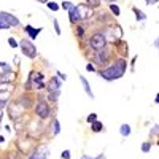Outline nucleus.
I'll return each mask as SVG.
<instances>
[{"label": "nucleus", "mask_w": 159, "mask_h": 159, "mask_svg": "<svg viewBox=\"0 0 159 159\" xmlns=\"http://www.w3.org/2000/svg\"><path fill=\"white\" fill-rule=\"evenodd\" d=\"M126 72V61L124 59H118L115 61L110 67H107L105 70L100 72V76L105 78V80H108V81H111V80H118V78H121Z\"/></svg>", "instance_id": "obj_1"}, {"label": "nucleus", "mask_w": 159, "mask_h": 159, "mask_svg": "<svg viewBox=\"0 0 159 159\" xmlns=\"http://www.w3.org/2000/svg\"><path fill=\"white\" fill-rule=\"evenodd\" d=\"M89 45H91V48H92V49H96V51H102V49L107 48V40L103 38V35H102V34H94V35L91 37V40H89Z\"/></svg>", "instance_id": "obj_2"}, {"label": "nucleus", "mask_w": 159, "mask_h": 159, "mask_svg": "<svg viewBox=\"0 0 159 159\" xmlns=\"http://www.w3.org/2000/svg\"><path fill=\"white\" fill-rule=\"evenodd\" d=\"M11 25H19V19L10 13H0V29H8Z\"/></svg>", "instance_id": "obj_3"}, {"label": "nucleus", "mask_w": 159, "mask_h": 159, "mask_svg": "<svg viewBox=\"0 0 159 159\" xmlns=\"http://www.w3.org/2000/svg\"><path fill=\"white\" fill-rule=\"evenodd\" d=\"M35 113H37V116L38 118H42V119H46L49 115H51V108H49V105L40 97V100H38V103H37V107H35Z\"/></svg>", "instance_id": "obj_4"}, {"label": "nucleus", "mask_w": 159, "mask_h": 159, "mask_svg": "<svg viewBox=\"0 0 159 159\" xmlns=\"http://www.w3.org/2000/svg\"><path fill=\"white\" fill-rule=\"evenodd\" d=\"M19 46H21L22 52H24V54L27 56V57L34 59V57L37 56V49H35V46L32 45V42H30V40H27V38L21 40V42H19Z\"/></svg>", "instance_id": "obj_5"}, {"label": "nucleus", "mask_w": 159, "mask_h": 159, "mask_svg": "<svg viewBox=\"0 0 159 159\" xmlns=\"http://www.w3.org/2000/svg\"><path fill=\"white\" fill-rule=\"evenodd\" d=\"M16 147H18V151L19 153H30L32 151V139L30 137H25V139H19L18 143H16Z\"/></svg>", "instance_id": "obj_6"}, {"label": "nucleus", "mask_w": 159, "mask_h": 159, "mask_svg": "<svg viewBox=\"0 0 159 159\" xmlns=\"http://www.w3.org/2000/svg\"><path fill=\"white\" fill-rule=\"evenodd\" d=\"M76 10H78L81 19H89L92 16V8H89L88 5H80V7H76Z\"/></svg>", "instance_id": "obj_7"}, {"label": "nucleus", "mask_w": 159, "mask_h": 159, "mask_svg": "<svg viewBox=\"0 0 159 159\" xmlns=\"http://www.w3.org/2000/svg\"><path fill=\"white\" fill-rule=\"evenodd\" d=\"M61 86H62L61 80L54 76V78H51V80H49V83L46 84V89H48L49 92H56V91H61Z\"/></svg>", "instance_id": "obj_8"}, {"label": "nucleus", "mask_w": 159, "mask_h": 159, "mask_svg": "<svg viewBox=\"0 0 159 159\" xmlns=\"http://www.w3.org/2000/svg\"><path fill=\"white\" fill-rule=\"evenodd\" d=\"M19 108H22L19 102H18V103H11V105H10V108H8V115H10V118H11V119H18V118L21 116V113H18V110H19ZM19 111H21V110H19Z\"/></svg>", "instance_id": "obj_9"}, {"label": "nucleus", "mask_w": 159, "mask_h": 159, "mask_svg": "<svg viewBox=\"0 0 159 159\" xmlns=\"http://www.w3.org/2000/svg\"><path fill=\"white\" fill-rule=\"evenodd\" d=\"M96 62L97 64H103L105 61H107V57H108V51L107 49H102V51H96Z\"/></svg>", "instance_id": "obj_10"}, {"label": "nucleus", "mask_w": 159, "mask_h": 159, "mask_svg": "<svg viewBox=\"0 0 159 159\" xmlns=\"http://www.w3.org/2000/svg\"><path fill=\"white\" fill-rule=\"evenodd\" d=\"M25 32H27V35H29L32 40H35L37 35L42 32V29H40V27H32V25H25Z\"/></svg>", "instance_id": "obj_11"}, {"label": "nucleus", "mask_w": 159, "mask_h": 159, "mask_svg": "<svg viewBox=\"0 0 159 159\" xmlns=\"http://www.w3.org/2000/svg\"><path fill=\"white\" fill-rule=\"evenodd\" d=\"M80 81H81V84H83V88H84V91H86V94L89 96V99H94V96H92V91H91V88H89L88 80H86L83 75H80Z\"/></svg>", "instance_id": "obj_12"}, {"label": "nucleus", "mask_w": 159, "mask_h": 159, "mask_svg": "<svg viewBox=\"0 0 159 159\" xmlns=\"http://www.w3.org/2000/svg\"><path fill=\"white\" fill-rule=\"evenodd\" d=\"M69 19H70V22H78L80 19V13H78V10H76V7H73V10H70L69 11Z\"/></svg>", "instance_id": "obj_13"}, {"label": "nucleus", "mask_w": 159, "mask_h": 159, "mask_svg": "<svg viewBox=\"0 0 159 159\" xmlns=\"http://www.w3.org/2000/svg\"><path fill=\"white\" fill-rule=\"evenodd\" d=\"M118 49H119V52L123 54V57H126L127 56V43L126 42H121V40H118Z\"/></svg>", "instance_id": "obj_14"}, {"label": "nucleus", "mask_w": 159, "mask_h": 159, "mask_svg": "<svg viewBox=\"0 0 159 159\" xmlns=\"http://www.w3.org/2000/svg\"><path fill=\"white\" fill-rule=\"evenodd\" d=\"M119 132H121L123 137H129V135H130V126H129V124H121V127H119Z\"/></svg>", "instance_id": "obj_15"}, {"label": "nucleus", "mask_w": 159, "mask_h": 159, "mask_svg": "<svg viewBox=\"0 0 159 159\" xmlns=\"http://www.w3.org/2000/svg\"><path fill=\"white\" fill-rule=\"evenodd\" d=\"M132 11H134L135 13V16H137V21H145V19H147V15H145V13L143 11H140L139 8H132Z\"/></svg>", "instance_id": "obj_16"}, {"label": "nucleus", "mask_w": 159, "mask_h": 159, "mask_svg": "<svg viewBox=\"0 0 159 159\" xmlns=\"http://www.w3.org/2000/svg\"><path fill=\"white\" fill-rule=\"evenodd\" d=\"M52 134L54 135L61 134V123L57 121V119H54V123H52Z\"/></svg>", "instance_id": "obj_17"}, {"label": "nucleus", "mask_w": 159, "mask_h": 159, "mask_svg": "<svg viewBox=\"0 0 159 159\" xmlns=\"http://www.w3.org/2000/svg\"><path fill=\"white\" fill-rule=\"evenodd\" d=\"M102 127H103V126H102V123H100V121H94V123L91 124V129L94 130V132H100V130H102Z\"/></svg>", "instance_id": "obj_18"}, {"label": "nucleus", "mask_w": 159, "mask_h": 159, "mask_svg": "<svg viewBox=\"0 0 159 159\" xmlns=\"http://www.w3.org/2000/svg\"><path fill=\"white\" fill-rule=\"evenodd\" d=\"M7 156H8L10 159H19V157H21V153H19L18 150H16V151H8Z\"/></svg>", "instance_id": "obj_19"}, {"label": "nucleus", "mask_w": 159, "mask_h": 159, "mask_svg": "<svg viewBox=\"0 0 159 159\" xmlns=\"http://www.w3.org/2000/svg\"><path fill=\"white\" fill-rule=\"evenodd\" d=\"M88 7H89V8H97V7H100V0H88Z\"/></svg>", "instance_id": "obj_20"}, {"label": "nucleus", "mask_w": 159, "mask_h": 159, "mask_svg": "<svg viewBox=\"0 0 159 159\" xmlns=\"http://www.w3.org/2000/svg\"><path fill=\"white\" fill-rule=\"evenodd\" d=\"M110 10H111V13H113L115 16H119V13H121L119 7H118V5H115V3H111V5H110Z\"/></svg>", "instance_id": "obj_21"}, {"label": "nucleus", "mask_w": 159, "mask_h": 159, "mask_svg": "<svg viewBox=\"0 0 159 159\" xmlns=\"http://www.w3.org/2000/svg\"><path fill=\"white\" fill-rule=\"evenodd\" d=\"M59 94H61V91L51 92V94H49V100H51V102H56V100H57V97H59Z\"/></svg>", "instance_id": "obj_22"}, {"label": "nucleus", "mask_w": 159, "mask_h": 159, "mask_svg": "<svg viewBox=\"0 0 159 159\" xmlns=\"http://www.w3.org/2000/svg\"><path fill=\"white\" fill-rule=\"evenodd\" d=\"M48 8H49L51 11H57L61 7H59L57 3H54V2H48Z\"/></svg>", "instance_id": "obj_23"}, {"label": "nucleus", "mask_w": 159, "mask_h": 159, "mask_svg": "<svg viewBox=\"0 0 159 159\" xmlns=\"http://www.w3.org/2000/svg\"><path fill=\"white\" fill-rule=\"evenodd\" d=\"M86 121H88L89 124H92L94 121H97V115H96V113H91V115L88 116V119H86Z\"/></svg>", "instance_id": "obj_24"}, {"label": "nucleus", "mask_w": 159, "mask_h": 159, "mask_svg": "<svg viewBox=\"0 0 159 159\" xmlns=\"http://www.w3.org/2000/svg\"><path fill=\"white\" fill-rule=\"evenodd\" d=\"M150 150H151V143H148V142H145V143L142 145V151H143V153H148Z\"/></svg>", "instance_id": "obj_25"}, {"label": "nucleus", "mask_w": 159, "mask_h": 159, "mask_svg": "<svg viewBox=\"0 0 159 159\" xmlns=\"http://www.w3.org/2000/svg\"><path fill=\"white\" fill-rule=\"evenodd\" d=\"M64 10H67V11H70V10H73V3H70V2H64L62 5H61Z\"/></svg>", "instance_id": "obj_26"}, {"label": "nucleus", "mask_w": 159, "mask_h": 159, "mask_svg": "<svg viewBox=\"0 0 159 159\" xmlns=\"http://www.w3.org/2000/svg\"><path fill=\"white\" fill-rule=\"evenodd\" d=\"M8 43H10L11 48H16V46H18V42H16L15 38H10V40H8Z\"/></svg>", "instance_id": "obj_27"}, {"label": "nucleus", "mask_w": 159, "mask_h": 159, "mask_svg": "<svg viewBox=\"0 0 159 159\" xmlns=\"http://www.w3.org/2000/svg\"><path fill=\"white\" fill-rule=\"evenodd\" d=\"M70 151L69 150H65V151H62V159H70Z\"/></svg>", "instance_id": "obj_28"}, {"label": "nucleus", "mask_w": 159, "mask_h": 159, "mask_svg": "<svg viewBox=\"0 0 159 159\" xmlns=\"http://www.w3.org/2000/svg\"><path fill=\"white\" fill-rule=\"evenodd\" d=\"M103 157H105L103 154H99L97 157H91V156H84V154L81 156V159H103Z\"/></svg>", "instance_id": "obj_29"}, {"label": "nucleus", "mask_w": 159, "mask_h": 159, "mask_svg": "<svg viewBox=\"0 0 159 159\" xmlns=\"http://www.w3.org/2000/svg\"><path fill=\"white\" fill-rule=\"evenodd\" d=\"M52 24H54V29H56V34H57V35H61V27H59V24H57V21L54 19V21H52Z\"/></svg>", "instance_id": "obj_30"}, {"label": "nucleus", "mask_w": 159, "mask_h": 159, "mask_svg": "<svg viewBox=\"0 0 159 159\" xmlns=\"http://www.w3.org/2000/svg\"><path fill=\"white\" fill-rule=\"evenodd\" d=\"M157 132H159V126L156 124V126L151 129V135H157Z\"/></svg>", "instance_id": "obj_31"}, {"label": "nucleus", "mask_w": 159, "mask_h": 159, "mask_svg": "<svg viewBox=\"0 0 159 159\" xmlns=\"http://www.w3.org/2000/svg\"><path fill=\"white\" fill-rule=\"evenodd\" d=\"M86 69H88L89 72H96V70H94V65H92V64H88V65H86Z\"/></svg>", "instance_id": "obj_32"}, {"label": "nucleus", "mask_w": 159, "mask_h": 159, "mask_svg": "<svg viewBox=\"0 0 159 159\" xmlns=\"http://www.w3.org/2000/svg\"><path fill=\"white\" fill-rule=\"evenodd\" d=\"M78 35H80V37L84 35V29H83V27H78Z\"/></svg>", "instance_id": "obj_33"}, {"label": "nucleus", "mask_w": 159, "mask_h": 159, "mask_svg": "<svg viewBox=\"0 0 159 159\" xmlns=\"http://www.w3.org/2000/svg\"><path fill=\"white\" fill-rule=\"evenodd\" d=\"M145 2L150 3V5H153V3H156V2H157V0H145Z\"/></svg>", "instance_id": "obj_34"}, {"label": "nucleus", "mask_w": 159, "mask_h": 159, "mask_svg": "<svg viewBox=\"0 0 159 159\" xmlns=\"http://www.w3.org/2000/svg\"><path fill=\"white\" fill-rule=\"evenodd\" d=\"M57 76H59L61 80H65V75H64V73H59V72H57Z\"/></svg>", "instance_id": "obj_35"}, {"label": "nucleus", "mask_w": 159, "mask_h": 159, "mask_svg": "<svg viewBox=\"0 0 159 159\" xmlns=\"http://www.w3.org/2000/svg\"><path fill=\"white\" fill-rule=\"evenodd\" d=\"M2 115H3V111H2V108H0V121H2Z\"/></svg>", "instance_id": "obj_36"}, {"label": "nucleus", "mask_w": 159, "mask_h": 159, "mask_svg": "<svg viewBox=\"0 0 159 159\" xmlns=\"http://www.w3.org/2000/svg\"><path fill=\"white\" fill-rule=\"evenodd\" d=\"M3 140H5V139H3L2 135H0V143H3Z\"/></svg>", "instance_id": "obj_37"}, {"label": "nucleus", "mask_w": 159, "mask_h": 159, "mask_svg": "<svg viewBox=\"0 0 159 159\" xmlns=\"http://www.w3.org/2000/svg\"><path fill=\"white\" fill-rule=\"evenodd\" d=\"M38 2H42V3H45V2H48V0H38Z\"/></svg>", "instance_id": "obj_38"}, {"label": "nucleus", "mask_w": 159, "mask_h": 159, "mask_svg": "<svg viewBox=\"0 0 159 159\" xmlns=\"http://www.w3.org/2000/svg\"><path fill=\"white\" fill-rule=\"evenodd\" d=\"M110 2H115V0H110Z\"/></svg>", "instance_id": "obj_39"}]
</instances>
